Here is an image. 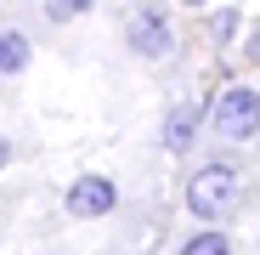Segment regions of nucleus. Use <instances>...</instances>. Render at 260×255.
<instances>
[{
    "mask_svg": "<svg viewBox=\"0 0 260 255\" xmlns=\"http://www.w3.org/2000/svg\"><path fill=\"white\" fill-rule=\"evenodd\" d=\"M238 193H243V182H238L232 164H204L198 176L187 182V210L204 216V221H221V216L238 210Z\"/></svg>",
    "mask_w": 260,
    "mask_h": 255,
    "instance_id": "f257e3e1",
    "label": "nucleus"
},
{
    "mask_svg": "<svg viewBox=\"0 0 260 255\" xmlns=\"http://www.w3.org/2000/svg\"><path fill=\"white\" fill-rule=\"evenodd\" d=\"M254 85H232V91L215 102V131H221L226 142H249L254 136Z\"/></svg>",
    "mask_w": 260,
    "mask_h": 255,
    "instance_id": "f03ea898",
    "label": "nucleus"
},
{
    "mask_svg": "<svg viewBox=\"0 0 260 255\" xmlns=\"http://www.w3.org/2000/svg\"><path fill=\"white\" fill-rule=\"evenodd\" d=\"M113 210H119V187H113L108 176H79V182L68 187V216H79V221L113 216Z\"/></svg>",
    "mask_w": 260,
    "mask_h": 255,
    "instance_id": "7ed1b4c3",
    "label": "nucleus"
},
{
    "mask_svg": "<svg viewBox=\"0 0 260 255\" xmlns=\"http://www.w3.org/2000/svg\"><path fill=\"white\" fill-rule=\"evenodd\" d=\"M130 46L142 57H170V23L158 12H136L130 17Z\"/></svg>",
    "mask_w": 260,
    "mask_h": 255,
    "instance_id": "20e7f679",
    "label": "nucleus"
},
{
    "mask_svg": "<svg viewBox=\"0 0 260 255\" xmlns=\"http://www.w3.org/2000/svg\"><path fill=\"white\" fill-rule=\"evenodd\" d=\"M198 136V102H176L170 108V125H164V148L170 153H187Z\"/></svg>",
    "mask_w": 260,
    "mask_h": 255,
    "instance_id": "39448f33",
    "label": "nucleus"
},
{
    "mask_svg": "<svg viewBox=\"0 0 260 255\" xmlns=\"http://www.w3.org/2000/svg\"><path fill=\"white\" fill-rule=\"evenodd\" d=\"M23 68H28V34L0 29V74H23Z\"/></svg>",
    "mask_w": 260,
    "mask_h": 255,
    "instance_id": "423d86ee",
    "label": "nucleus"
},
{
    "mask_svg": "<svg viewBox=\"0 0 260 255\" xmlns=\"http://www.w3.org/2000/svg\"><path fill=\"white\" fill-rule=\"evenodd\" d=\"M181 255H232V238H226L221 227H204V233H192V238L181 244Z\"/></svg>",
    "mask_w": 260,
    "mask_h": 255,
    "instance_id": "0eeeda50",
    "label": "nucleus"
},
{
    "mask_svg": "<svg viewBox=\"0 0 260 255\" xmlns=\"http://www.w3.org/2000/svg\"><path fill=\"white\" fill-rule=\"evenodd\" d=\"M79 12H91V0H46V17H57V23L79 17Z\"/></svg>",
    "mask_w": 260,
    "mask_h": 255,
    "instance_id": "6e6552de",
    "label": "nucleus"
},
{
    "mask_svg": "<svg viewBox=\"0 0 260 255\" xmlns=\"http://www.w3.org/2000/svg\"><path fill=\"white\" fill-rule=\"evenodd\" d=\"M6 164H12V142H6V136H0V170H6Z\"/></svg>",
    "mask_w": 260,
    "mask_h": 255,
    "instance_id": "1a4fd4ad",
    "label": "nucleus"
}]
</instances>
